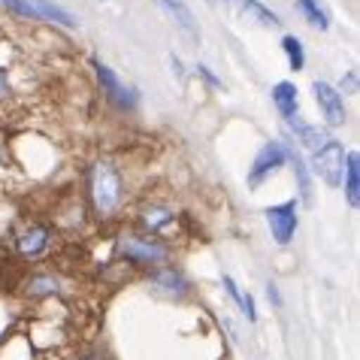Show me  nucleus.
Here are the masks:
<instances>
[{
  "instance_id": "obj_1",
  "label": "nucleus",
  "mask_w": 360,
  "mask_h": 360,
  "mask_svg": "<svg viewBox=\"0 0 360 360\" xmlns=\"http://www.w3.org/2000/svg\"><path fill=\"white\" fill-rule=\"evenodd\" d=\"M91 197L100 215L115 212L122 203V176L115 173L112 164H97L91 169Z\"/></svg>"
},
{
  "instance_id": "obj_2",
  "label": "nucleus",
  "mask_w": 360,
  "mask_h": 360,
  "mask_svg": "<svg viewBox=\"0 0 360 360\" xmlns=\"http://www.w3.org/2000/svg\"><path fill=\"white\" fill-rule=\"evenodd\" d=\"M312 164H315V173L324 179L327 185H339L342 182V173H345V152L342 146L336 143V139H330L324 148H318L312 152Z\"/></svg>"
},
{
  "instance_id": "obj_3",
  "label": "nucleus",
  "mask_w": 360,
  "mask_h": 360,
  "mask_svg": "<svg viewBox=\"0 0 360 360\" xmlns=\"http://www.w3.org/2000/svg\"><path fill=\"white\" fill-rule=\"evenodd\" d=\"M122 255L127 257L131 264H139V266H146V264H161L167 261V248L161 243H155V239H136V236H127L122 239Z\"/></svg>"
},
{
  "instance_id": "obj_4",
  "label": "nucleus",
  "mask_w": 360,
  "mask_h": 360,
  "mask_svg": "<svg viewBox=\"0 0 360 360\" xmlns=\"http://www.w3.org/2000/svg\"><path fill=\"white\" fill-rule=\"evenodd\" d=\"M266 224L273 230V239L278 245H288L297 233V206L282 203V206H269L266 209Z\"/></svg>"
},
{
  "instance_id": "obj_5",
  "label": "nucleus",
  "mask_w": 360,
  "mask_h": 360,
  "mask_svg": "<svg viewBox=\"0 0 360 360\" xmlns=\"http://www.w3.org/2000/svg\"><path fill=\"white\" fill-rule=\"evenodd\" d=\"M94 70H97V79H100V85H103V91H106V97L112 100V103L118 106V109H134L136 106V94L127 88L122 79H118L112 70H109L106 64H100V61H94Z\"/></svg>"
},
{
  "instance_id": "obj_6",
  "label": "nucleus",
  "mask_w": 360,
  "mask_h": 360,
  "mask_svg": "<svg viewBox=\"0 0 360 360\" xmlns=\"http://www.w3.org/2000/svg\"><path fill=\"white\" fill-rule=\"evenodd\" d=\"M312 91H315L318 106L324 109L327 124H330V127H339V124H342V122H345V103H342V94H339L336 88H330L327 82H315V85H312Z\"/></svg>"
},
{
  "instance_id": "obj_7",
  "label": "nucleus",
  "mask_w": 360,
  "mask_h": 360,
  "mask_svg": "<svg viewBox=\"0 0 360 360\" xmlns=\"http://www.w3.org/2000/svg\"><path fill=\"white\" fill-rule=\"evenodd\" d=\"M282 161H285V146L266 143L261 152H257V158H255V167H252V173H248V185L257 188L264 182V176H269L276 167H282Z\"/></svg>"
},
{
  "instance_id": "obj_8",
  "label": "nucleus",
  "mask_w": 360,
  "mask_h": 360,
  "mask_svg": "<svg viewBox=\"0 0 360 360\" xmlns=\"http://www.w3.org/2000/svg\"><path fill=\"white\" fill-rule=\"evenodd\" d=\"M227 6L233 9L236 15H243V18L261 25V27H278V25H282V22H278V15L269 13V9L264 4H257V0H227Z\"/></svg>"
},
{
  "instance_id": "obj_9",
  "label": "nucleus",
  "mask_w": 360,
  "mask_h": 360,
  "mask_svg": "<svg viewBox=\"0 0 360 360\" xmlns=\"http://www.w3.org/2000/svg\"><path fill=\"white\" fill-rule=\"evenodd\" d=\"M158 4H161L164 9L169 15L176 18V25L182 27V31L188 34V39H200V31H197V22H194V13L191 9H188L182 0H158Z\"/></svg>"
},
{
  "instance_id": "obj_10",
  "label": "nucleus",
  "mask_w": 360,
  "mask_h": 360,
  "mask_svg": "<svg viewBox=\"0 0 360 360\" xmlns=\"http://www.w3.org/2000/svg\"><path fill=\"white\" fill-rule=\"evenodd\" d=\"M152 288H158L164 297H182L188 291V282L182 273H176V269H161V273L152 276Z\"/></svg>"
},
{
  "instance_id": "obj_11",
  "label": "nucleus",
  "mask_w": 360,
  "mask_h": 360,
  "mask_svg": "<svg viewBox=\"0 0 360 360\" xmlns=\"http://www.w3.org/2000/svg\"><path fill=\"white\" fill-rule=\"evenodd\" d=\"M46 245H49V230L46 227H27L22 236H18V252H22L25 257H37L39 252H46Z\"/></svg>"
},
{
  "instance_id": "obj_12",
  "label": "nucleus",
  "mask_w": 360,
  "mask_h": 360,
  "mask_svg": "<svg viewBox=\"0 0 360 360\" xmlns=\"http://www.w3.org/2000/svg\"><path fill=\"white\" fill-rule=\"evenodd\" d=\"M291 122V127L297 131V136H300V143H303L306 148H312V152H318V148H324L327 143H330V134L324 131V127H312V124H303L300 118L294 115V118H288Z\"/></svg>"
},
{
  "instance_id": "obj_13",
  "label": "nucleus",
  "mask_w": 360,
  "mask_h": 360,
  "mask_svg": "<svg viewBox=\"0 0 360 360\" xmlns=\"http://www.w3.org/2000/svg\"><path fill=\"white\" fill-rule=\"evenodd\" d=\"M360 158H357V152H352L345 158V194H348V203H352V209H357L360 206Z\"/></svg>"
},
{
  "instance_id": "obj_14",
  "label": "nucleus",
  "mask_w": 360,
  "mask_h": 360,
  "mask_svg": "<svg viewBox=\"0 0 360 360\" xmlns=\"http://www.w3.org/2000/svg\"><path fill=\"white\" fill-rule=\"evenodd\" d=\"M273 100H276L278 112H282L285 118H294L297 115V88L291 82H278L273 88Z\"/></svg>"
},
{
  "instance_id": "obj_15",
  "label": "nucleus",
  "mask_w": 360,
  "mask_h": 360,
  "mask_svg": "<svg viewBox=\"0 0 360 360\" xmlns=\"http://www.w3.org/2000/svg\"><path fill=\"white\" fill-rule=\"evenodd\" d=\"M31 9H34L37 15L49 18V22H58V25H64V27H76V18L70 15L67 9L55 6V4H49V0H34V4H31Z\"/></svg>"
},
{
  "instance_id": "obj_16",
  "label": "nucleus",
  "mask_w": 360,
  "mask_h": 360,
  "mask_svg": "<svg viewBox=\"0 0 360 360\" xmlns=\"http://www.w3.org/2000/svg\"><path fill=\"white\" fill-rule=\"evenodd\" d=\"M297 9L309 18V25L312 27H321V31L330 27V15H327V9L321 6V0H297Z\"/></svg>"
},
{
  "instance_id": "obj_17",
  "label": "nucleus",
  "mask_w": 360,
  "mask_h": 360,
  "mask_svg": "<svg viewBox=\"0 0 360 360\" xmlns=\"http://www.w3.org/2000/svg\"><path fill=\"white\" fill-rule=\"evenodd\" d=\"M285 158H291V164H294V173L300 179V191H303V200L309 203L312 200V182H309V173H306V164H303V158H300L297 152H291V148H285Z\"/></svg>"
},
{
  "instance_id": "obj_18",
  "label": "nucleus",
  "mask_w": 360,
  "mask_h": 360,
  "mask_svg": "<svg viewBox=\"0 0 360 360\" xmlns=\"http://www.w3.org/2000/svg\"><path fill=\"white\" fill-rule=\"evenodd\" d=\"M169 221H173V212H169L167 206H152V209H146V212H143V224L148 230H161Z\"/></svg>"
},
{
  "instance_id": "obj_19",
  "label": "nucleus",
  "mask_w": 360,
  "mask_h": 360,
  "mask_svg": "<svg viewBox=\"0 0 360 360\" xmlns=\"http://www.w3.org/2000/svg\"><path fill=\"white\" fill-rule=\"evenodd\" d=\"M282 49H285V55H288V64H291V70H303V64H306L303 43H300L297 37H285L282 39Z\"/></svg>"
},
{
  "instance_id": "obj_20",
  "label": "nucleus",
  "mask_w": 360,
  "mask_h": 360,
  "mask_svg": "<svg viewBox=\"0 0 360 360\" xmlns=\"http://www.w3.org/2000/svg\"><path fill=\"white\" fill-rule=\"evenodd\" d=\"M27 294L31 297H49V294H58V278L55 276H37L27 282Z\"/></svg>"
},
{
  "instance_id": "obj_21",
  "label": "nucleus",
  "mask_w": 360,
  "mask_h": 360,
  "mask_svg": "<svg viewBox=\"0 0 360 360\" xmlns=\"http://www.w3.org/2000/svg\"><path fill=\"white\" fill-rule=\"evenodd\" d=\"M4 4L9 6V9H15L18 15H34V9H31V4H25V0H4Z\"/></svg>"
},
{
  "instance_id": "obj_22",
  "label": "nucleus",
  "mask_w": 360,
  "mask_h": 360,
  "mask_svg": "<svg viewBox=\"0 0 360 360\" xmlns=\"http://www.w3.org/2000/svg\"><path fill=\"white\" fill-rule=\"evenodd\" d=\"M197 70H200V76H203V79H206V82H209V85H215V88H218V85H221V82H218V79H215L212 73H209V67H203V64H200Z\"/></svg>"
},
{
  "instance_id": "obj_23",
  "label": "nucleus",
  "mask_w": 360,
  "mask_h": 360,
  "mask_svg": "<svg viewBox=\"0 0 360 360\" xmlns=\"http://www.w3.org/2000/svg\"><path fill=\"white\" fill-rule=\"evenodd\" d=\"M173 70H176V76H182V61L179 58H173Z\"/></svg>"
},
{
  "instance_id": "obj_24",
  "label": "nucleus",
  "mask_w": 360,
  "mask_h": 360,
  "mask_svg": "<svg viewBox=\"0 0 360 360\" xmlns=\"http://www.w3.org/2000/svg\"><path fill=\"white\" fill-rule=\"evenodd\" d=\"M4 94H6V76L0 73V97H4Z\"/></svg>"
},
{
  "instance_id": "obj_25",
  "label": "nucleus",
  "mask_w": 360,
  "mask_h": 360,
  "mask_svg": "<svg viewBox=\"0 0 360 360\" xmlns=\"http://www.w3.org/2000/svg\"><path fill=\"white\" fill-rule=\"evenodd\" d=\"M88 360H91V357H88Z\"/></svg>"
}]
</instances>
